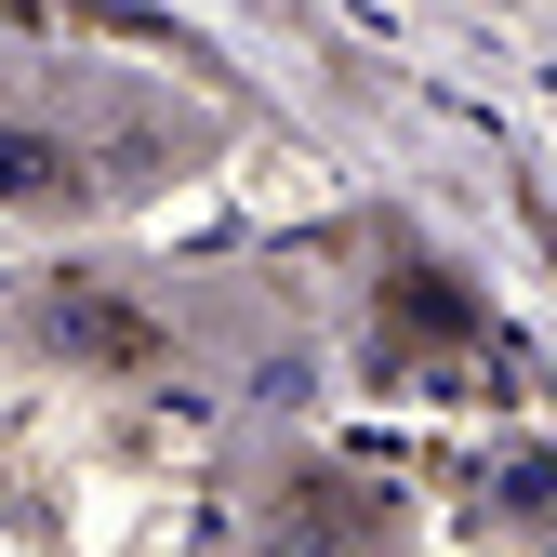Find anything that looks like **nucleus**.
<instances>
[{
    "label": "nucleus",
    "instance_id": "obj_1",
    "mask_svg": "<svg viewBox=\"0 0 557 557\" xmlns=\"http://www.w3.org/2000/svg\"><path fill=\"white\" fill-rule=\"evenodd\" d=\"M40 186V147H27V133H0V199H27Z\"/></svg>",
    "mask_w": 557,
    "mask_h": 557
}]
</instances>
